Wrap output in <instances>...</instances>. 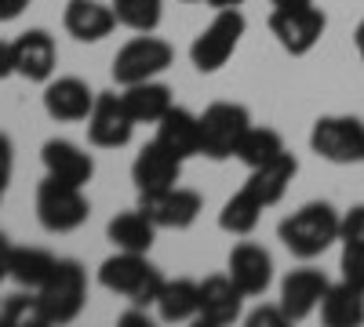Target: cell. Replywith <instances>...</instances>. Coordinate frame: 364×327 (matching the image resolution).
<instances>
[{
	"mask_svg": "<svg viewBox=\"0 0 364 327\" xmlns=\"http://www.w3.org/2000/svg\"><path fill=\"white\" fill-rule=\"evenodd\" d=\"M310 150L328 164H364V121L346 113L321 116L310 131Z\"/></svg>",
	"mask_w": 364,
	"mask_h": 327,
	"instance_id": "8992f818",
	"label": "cell"
},
{
	"mask_svg": "<svg viewBox=\"0 0 364 327\" xmlns=\"http://www.w3.org/2000/svg\"><path fill=\"white\" fill-rule=\"evenodd\" d=\"M135 135V121L124 106V99L113 92H99L95 106L87 113V142L99 145V150H120L128 145Z\"/></svg>",
	"mask_w": 364,
	"mask_h": 327,
	"instance_id": "8fae6325",
	"label": "cell"
},
{
	"mask_svg": "<svg viewBox=\"0 0 364 327\" xmlns=\"http://www.w3.org/2000/svg\"><path fill=\"white\" fill-rule=\"evenodd\" d=\"M295 4H310V0H273V8H295Z\"/></svg>",
	"mask_w": 364,
	"mask_h": 327,
	"instance_id": "ab89813d",
	"label": "cell"
},
{
	"mask_svg": "<svg viewBox=\"0 0 364 327\" xmlns=\"http://www.w3.org/2000/svg\"><path fill=\"white\" fill-rule=\"evenodd\" d=\"M106 236H109V244L117 251H139V255H146L149 248H154L157 226L146 218V211L135 207V211H120L117 218H109Z\"/></svg>",
	"mask_w": 364,
	"mask_h": 327,
	"instance_id": "cb8c5ba5",
	"label": "cell"
},
{
	"mask_svg": "<svg viewBox=\"0 0 364 327\" xmlns=\"http://www.w3.org/2000/svg\"><path fill=\"white\" fill-rule=\"evenodd\" d=\"M11 174H15V145L4 131H0V189H8Z\"/></svg>",
	"mask_w": 364,
	"mask_h": 327,
	"instance_id": "d6a6232c",
	"label": "cell"
},
{
	"mask_svg": "<svg viewBox=\"0 0 364 327\" xmlns=\"http://www.w3.org/2000/svg\"><path fill=\"white\" fill-rule=\"evenodd\" d=\"M321 320L328 327H357L364 323V291L339 280L324 291L321 299Z\"/></svg>",
	"mask_w": 364,
	"mask_h": 327,
	"instance_id": "603a6c76",
	"label": "cell"
},
{
	"mask_svg": "<svg viewBox=\"0 0 364 327\" xmlns=\"http://www.w3.org/2000/svg\"><path fill=\"white\" fill-rule=\"evenodd\" d=\"M281 153H288L284 150V138H281V131H273V128H248L245 131V138H240V145H237V160L245 164L248 171H255V167H262V164H269V160H277Z\"/></svg>",
	"mask_w": 364,
	"mask_h": 327,
	"instance_id": "4316f807",
	"label": "cell"
},
{
	"mask_svg": "<svg viewBox=\"0 0 364 327\" xmlns=\"http://www.w3.org/2000/svg\"><path fill=\"white\" fill-rule=\"evenodd\" d=\"M248 323H252V327H281V323H288V316H284L281 306H259V309L248 316Z\"/></svg>",
	"mask_w": 364,
	"mask_h": 327,
	"instance_id": "836d02e7",
	"label": "cell"
},
{
	"mask_svg": "<svg viewBox=\"0 0 364 327\" xmlns=\"http://www.w3.org/2000/svg\"><path fill=\"white\" fill-rule=\"evenodd\" d=\"M48 323H70L80 316L84 302H87V273L77 258H58L55 273L48 277V284L37 291Z\"/></svg>",
	"mask_w": 364,
	"mask_h": 327,
	"instance_id": "277c9868",
	"label": "cell"
},
{
	"mask_svg": "<svg viewBox=\"0 0 364 327\" xmlns=\"http://www.w3.org/2000/svg\"><path fill=\"white\" fill-rule=\"evenodd\" d=\"M208 4L223 11V8H240V4H248V0H208Z\"/></svg>",
	"mask_w": 364,
	"mask_h": 327,
	"instance_id": "f35d334b",
	"label": "cell"
},
{
	"mask_svg": "<svg viewBox=\"0 0 364 327\" xmlns=\"http://www.w3.org/2000/svg\"><path fill=\"white\" fill-rule=\"evenodd\" d=\"M178 174H182V157H175L157 138L149 145H142L135 164H132V182L139 193H157V189L178 186Z\"/></svg>",
	"mask_w": 364,
	"mask_h": 327,
	"instance_id": "7c38bea8",
	"label": "cell"
},
{
	"mask_svg": "<svg viewBox=\"0 0 364 327\" xmlns=\"http://www.w3.org/2000/svg\"><path fill=\"white\" fill-rule=\"evenodd\" d=\"M245 29H248V22H245V15H240V8H223V11L193 37V44H190V62H193L200 73L223 70L230 58H233L240 37H245Z\"/></svg>",
	"mask_w": 364,
	"mask_h": 327,
	"instance_id": "3957f363",
	"label": "cell"
},
{
	"mask_svg": "<svg viewBox=\"0 0 364 327\" xmlns=\"http://www.w3.org/2000/svg\"><path fill=\"white\" fill-rule=\"evenodd\" d=\"M63 26H66V33L73 40L95 44V40L113 33L117 11H113V4H106V0H70L66 15H63Z\"/></svg>",
	"mask_w": 364,
	"mask_h": 327,
	"instance_id": "ac0fdd59",
	"label": "cell"
},
{
	"mask_svg": "<svg viewBox=\"0 0 364 327\" xmlns=\"http://www.w3.org/2000/svg\"><path fill=\"white\" fill-rule=\"evenodd\" d=\"M139 211H146L157 229H190L204 211V196L186 186H168L157 193H139Z\"/></svg>",
	"mask_w": 364,
	"mask_h": 327,
	"instance_id": "30bf717a",
	"label": "cell"
},
{
	"mask_svg": "<svg viewBox=\"0 0 364 327\" xmlns=\"http://www.w3.org/2000/svg\"><path fill=\"white\" fill-rule=\"evenodd\" d=\"M120 99H124V106H128V113H132L135 124H157L161 116L175 106V102H171V87H168V84H157V80L128 84Z\"/></svg>",
	"mask_w": 364,
	"mask_h": 327,
	"instance_id": "7402d4cb",
	"label": "cell"
},
{
	"mask_svg": "<svg viewBox=\"0 0 364 327\" xmlns=\"http://www.w3.org/2000/svg\"><path fill=\"white\" fill-rule=\"evenodd\" d=\"M91 106H95V92L80 77H58V80H48V87H44V109L58 124L87 121Z\"/></svg>",
	"mask_w": 364,
	"mask_h": 327,
	"instance_id": "5bb4252c",
	"label": "cell"
},
{
	"mask_svg": "<svg viewBox=\"0 0 364 327\" xmlns=\"http://www.w3.org/2000/svg\"><path fill=\"white\" fill-rule=\"evenodd\" d=\"M262 211L266 207L252 196V193H233L226 204H223V211H219V229H226V233H233V236H248L255 226H259V218H262Z\"/></svg>",
	"mask_w": 364,
	"mask_h": 327,
	"instance_id": "83f0119b",
	"label": "cell"
},
{
	"mask_svg": "<svg viewBox=\"0 0 364 327\" xmlns=\"http://www.w3.org/2000/svg\"><path fill=\"white\" fill-rule=\"evenodd\" d=\"M55 62H58V48L48 29H29V33H22L15 40V73L18 77L44 84V80H51Z\"/></svg>",
	"mask_w": 364,
	"mask_h": 327,
	"instance_id": "e0dca14e",
	"label": "cell"
},
{
	"mask_svg": "<svg viewBox=\"0 0 364 327\" xmlns=\"http://www.w3.org/2000/svg\"><path fill=\"white\" fill-rule=\"evenodd\" d=\"M29 8V0H0V22H11Z\"/></svg>",
	"mask_w": 364,
	"mask_h": 327,
	"instance_id": "d590c367",
	"label": "cell"
},
{
	"mask_svg": "<svg viewBox=\"0 0 364 327\" xmlns=\"http://www.w3.org/2000/svg\"><path fill=\"white\" fill-rule=\"evenodd\" d=\"M11 240H8V236L4 233H0V280H8V270H11Z\"/></svg>",
	"mask_w": 364,
	"mask_h": 327,
	"instance_id": "8d00e7d4",
	"label": "cell"
},
{
	"mask_svg": "<svg viewBox=\"0 0 364 327\" xmlns=\"http://www.w3.org/2000/svg\"><path fill=\"white\" fill-rule=\"evenodd\" d=\"M343 244H364V204L353 207L350 215H343V233H339Z\"/></svg>",
	"mask_w": 364,
	"mask_h": 327,
	"instance_id": "1f68e13d",
	"label": "cell"
},
{
	"mask_svg": "<svg viewBox=\"0 0 364 327\" xmlns=\"http://www.w3.org/2000/svg\"><path fill=\"white\" fill-rule=\"evenodd\" d=\"M99 284L120 299H128L132 306L146 309V306H157L161 291H164V277L154 262L139 251H117L99 265Z\"/></svg>",
	"mask_w": 364,
	"mask_h": 327,
	"instance_id": "7a4b0ae2",
	"label": "cell"
},
{
	"mask_svg": "<svg viewBox=\"0 0 364 327\" xmlns=\"http://www.w3.org/2000/svg\"><path fill=\"white\" fill-rule=\"evenodd\" d=\"M331 284H328V277L321 273V270H291L284 280H281V309H284V316L288 320H306L317 306H321V299H324V291H328Z\"/></svg>",
	"mask_w": 364,
	"mask_h": 327,
	"instance_id": "9a60e30c",
	"label": "cell"
},
{
	"mask_svg": "<svg viewBox=\"0 0 364 327\" xmlns=\"http://www.w3.org/2000/svg\"><path fill=\"white\" fill-rule=\"evenodd\" d=\"M186 4H197V0H186Z\"/></svg>",
	"mask_w": 364,
	"mask_h": 327,
	"instance_id": "60d3db41",
	"label": "cell"
},
{
	"mask_svg": "<svg viewBox=\"0 0 364 327\" xmlns=\"http://www.w3.org/2000/svg\"><path fill=\"white\" fill-rule=\"evenodd\" d=\"M197 309H200V284L197 280H164V291L157 299V313L161 320L168 323H182V320H197Z\"/></svg>",
	"mask_w": 364,
	"mask_h": 327,
	"instance_id": "484cf974",
	"label": "cell"
},
{
	"mask_svg": "<svg viewBox=\"0 0 364 327\" xmlns=\"http://www.w3.org/2000/svg\"><path fill=\"white\" fill-rule=\"evenodd\" d=\"M15 73V44H4L0 40V80Z\"/></svg>",
	"mask_w": 364,
	"mask_h": 327,
	"instance_id": "e575fe53",
	"label": "cell"
},
{
	"mask_svg": "<svg viewBox=\"0 0 364 327\" xmlns=\"http://www.w3.org/2000/svg\"><path fill=\"white\" fill-rule=\"evenodd\" d=\"M0 196H4V189H0Z\"/></svg>",
	"mask_w": 364,
	"mask_h": 327,
	"instance_id": "b9f144b4",
	"label": "cell"
},
{
	"mask_svg": "<svg viewBox=\"0 0 364 327\" xmlns=\"http://www.w3.org/2000/svg\"><path fill=\"white\" fill-rule=\"evenodd\" d=\"M157 142L168 145V150L182 160L197 157L200 153V116L182 109V106H171L157 121Z\"/></svg>",
	"mask_w": 364,
	"mask_h": 327,
	"instance_id": "ffe728a7",
	"label": "cell"
},
{
	"mask_svg": "<svg viewBox=\"0 0 364 327\" xmlns=\"http://www.w3.org/2000/svg\"><path fill=\"white\" fill-rule=\"evenodd\" d=\"M339 233H343V218H339L336 207L324 204V200L302 204L299 211H291V215L277 226L281 244H284L295 258H302V262L324 255L331 244L339 240Z\"/></svg>",
	"mask_w": 364,
	"mask_h": 327,
	"instance_id": "6da1fadb",
	"label": "cell"
},
{
	"mask_svg": "<svg viewBox=\"0 0 364 327\" xmlns=\"http://www.w3.org/2000/svg\"><path fill=\"white\" fill-rule=\"evenodd\" d=\"M240 302H245V291L230 280V273L226 277H204L200 280V309H197V320L204 327L233 323L240 316Z\"/></svg>",
	"mask_w": 364,
	"mask_h": 327,
	"instance_id": "d6986e66",
	"label": "cell"
},
{
	"mask_svg": "<svg viewBox=\"0 0 364 327\" xmlns=\"http://www.w3.org/2000/svg\"><path fill=\"white\" fill-rule=\"evenodd\" d=\"M343 280L364 291V244H343V258H339Z\"/></svg>",
	"mask_w": 364,
	"mask_h": 327,
	"instance_id": "4dcf8cb0",
	"label": "cell"
},
{
	"mask_svg": "<svg viewBox=\"0 0 364 327\" xmlns=\"http://www.w3.org/2000/svg\"><path fill=\"white\" fill-rule=\"evenodd\" d=\"M117 22L135 33H154L164 18V0H113Z\"/></svg>",
	"mask_w": 364,
	"mask_h": 327,
	"instance_id": "f1b7e54d",
	"label": "cell"
},
{
	"mask_svg": "<svg viewBox=\"0 0 364 327\" xmlns=\"http://www.w3.org/2000/svg\"><path fill=\"white\" fill-rule=\"evenodd\" d=\"M248 128H252V113L245 106L211 102L200 113V153L211 160H230Z\"/></svg>",
	"mask_w": 364,
	"mask_h": 327,
	"instance_id": "52a82bcc",
	"label": "cell"
},
{
	"mask_svg": "<svg viewBox=\"0 0 364 327\" xmlns=\"http://www.w3.org/2000/svg\"><path fill=\"white\" fill-rule=\"evenodd\" d=\"M44 171L58 182H70V186H87L91 174H95V160H91L87 150H80L77 142L70 138H48L44 150H41Z\"/></svg>",
	"mask_w": 364,
	"mask_h": 327,
	"instance_id": "2e32d148",
	"label": "cell"
},
{
	"mask_svg": "<svg viewBox=\"0 0 364 327\" xmlns=\"http://www.w3.org/2000/svg\"><path fill=\"white\" fill-rule=\"evenodd\" d=\"M226 273L240 291H245V299H259V294H266V287L273 284V258H269L266 248L245 240L230 251Z\"/></svg>",
	"mask_w": 364,
	"mask_h": 327,
	"instance_id": "4fadbf2b",
	"label": "cell"
},
{
	"mask_svg": "<svg viewBox=\"0 0 364 327\" xmlns=\"http://www.w3.org/2000/svg\"><path fill=\"white\" fill-rule=\"evenodd\" d=\"M328 29V15L314 4H295V8H273L269 15V33L288 55H310Z\"/></svg>",
	"mask_w": 364,
	"mask_h": 327,
	"instance_id": "ba28073f",
	"label": "cell"
},
{
	"mask_svg": "<svg viewBox=\"0 0 364 327\" xmlns=\"http://www.w3.org/2000/svg\"><path fill=\"white\" fill-rule=\"evenodd\" d=\"M171 62H175L171 44L161 40V37L142 33V37L128 40L124 48L117 51V58H113V80H117L120 87L142 84V80H154L157 73H164Z\"/></svg>",
	"mask_w": 364,
	"mask_h": 327,
	"instance_id": "9c48e42d",
	"label": "cell"
},
{
	"mask_svg": "<svg viewBox=\"0 0 364 327\" xmlns=\"http://www.w3.org/2000/svg\"><path fill=\"white\" fill-rule=\"evenodd\" d=\"M353 44H357V55H360V62H364V18H360V26L353 29Z\"/></svg>",
	"mask_w": 364,
	"mask_h": 327,
	"instance_id": "74e56055",
	"label": "cell"
},
{
	"mask_svg": "<svg viewBox=\"0 0 364 327\" xmlns=\"http://www.w3.org/2000/svg\"><path fill=\"white\" fill-rule=\"evenodd\" d=\"M91 204L84 196V186H70L58 178H44L37 186V222L48 233H73L87 222Z\"/></svg>",
	"mask_w": 364,
	"mask_h": 327,
	"instance_id": "5b68a950",
	"label": "cell"
},
{
	"mask_svg": "<svg viewBox=\"0 0 364 327\" xmlns=\"http://www.w3.org/2000/svg\"><path fill=\"white\" fill-rule=\"evenodd\" d=\"M0 320L11 323V327H41V323H48L44 306H41V294L37 291L11 294V299L4 302V309H0Z\"/></svg>",
	"mask_w": 364,
	"mask_h": 327,
	"instance_id": "f546056e",
	"label": "cell"
},
{
	"mask_svg": "<svg viewBox=\"0 0 364 327\" xmlns=\"http://www.w3.org/2000/svg\"><path fill=\"white\" fill-rule=\"evenodd\" d=\"M55 265H58V258L51 251H44V248H15L8 277L18 287H26V291H41L48 284V277L55 273Z\"/></svg>",
	"mask_w": 364,
	"mask_h": 327,
	"instance_id": "d4e9b609",
	"label": "cell"
},
{
	"mask_svg": "<svg viewBox=\"0 0 364 327\" xmlns=\"http://www.w3.org/2000/svg\"><path fill=\"white\" fill-rule=\"evenodd\" d=\"M295 171H299V160H295L291 153H281L277 160H269V164L255 167V171L248 174V182L240 186V189L252 193L262 207H273V204H277V200L288 193V186H291Z\"/></svg>",
	"mask_w": 364,
	"mask_h": 327,
	"instance_id": "44dd1931",
	"label": "cell"
}]
</instances>
